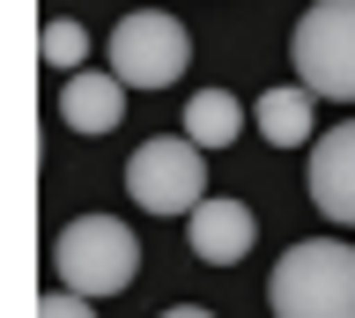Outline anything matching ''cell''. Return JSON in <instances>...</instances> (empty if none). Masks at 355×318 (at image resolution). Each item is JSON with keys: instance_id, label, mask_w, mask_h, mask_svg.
Segmentation results:
<instances>
[{"instance_id": "7", "label": "cell", "mask_w": 355, "mask_h": 318, "mask_svg": "<svg viewBox=\"0 0 355 318\" xmlns=\"http://www.w3.org/2000/svg\"><path fill=\"white\" fill-rule=\"evenodd\" d=\"M311 200H318L326 222L355 229V118H340L333 134H318V148H311Z\"/></svg>"}, {"instance_id": "3", "label": "cell", "mask_w": 355, "mask_h": 318, "mask_svg": "<svg viewBox=\"0 0 355 318\" xmlns=\"http://www.w3.org/2000/svg\"><path fill=\"white\" fill-rule=\"evenodd\" d=\"M288 52H296V74L311 96L355 104V0H311Z\"/></svg>"}, {"instance_id": "10", "label": "cell", "mask_w": 355, "mask_h": 318, "mask_svg": "<svg viewBox=\"0 0 355 318\" xmlns=\"http://www.w3.org/2000/svg\"><path fill=\"white\" fill-rule=\"evenodd\" d=\"M259 134L274 148H304L311 134V89H266L259 96Z\"/></svg>"}, {"instance_id": "8", "label": "cell", "mask_w": 355, "mask_h": 318, "mask_svg": "<svg viewBox=\"0 0 355 318\" xmlns=\"http://www.w3.org/2000/svg\"><path fill=\"white\" fill-rule=\"evenodd\" d=\"M60 118L74 134H111L119 118H126V82L119 74H74L60 96Z\"/></svg>"}, {"instance_id": "4", "label": "cell", "mask_w": 355, "mask_h": 318, "mask_svg": "<svg viewBox=\"0 0 355 318\" xmlns=\"http://www.w3.org/2000/svg\"><path fill=\"white\" fill-rule=\"evenodd\" d=\"M185 60H193V37H185L178 15H163V8L119 15V30H111V74L126 89H171L185 74Z\"/></svg>"}, {"instance_id": "9", "label": "cell", "mask_w": 355, "mask_h": 318, "mask_svg": "<svg viewBox=\"0 0 355 318\" xmlns=\"http://www.w3.org/2000/svg\"><path fill=\"white\" fill-rule=\"evenodd\" d=\"M237 126H244V104L230 89H200L185 104V141L193 148H222V141H237Z\"/></svg>"}, {"instance_id": "11", "label": "cell", "mask_w": 355, "mask_h": 318, "mask_svg": "<svg viewBox=\"0 0 355 318\" xmlns=\"http://www.w3.org/2000/svg\"><path fill=\"white\" fill-rule=\"evenodd\" d=\"M37 52L52 60V67H82V52H89V30L67 15V23H44V37H37Z\"/></svg>"}, {"instance_id": "6", "label": "cell", "mask_w": 355, "mask_h": 318, "mask_svg": "<svg viewBox=\"0 0 355 318\" xmlns=\"http://www.w3.org/2000/svg\"><path fill=\"white\" fill-rule=\"evenodd\" d=\"M252 237H259V215L244 200H200L193 215H185V245H193V259H207V267H237L244 251H252Z\"/></svg>"}, {"instance_id": "12", "label": "cell", "mask_w": 355, "mask_h": 318, "mask_svg": "<svg viewBox=\"0 0 355 318\" xmlns=\"http://www.w3.org/2000/svg\"><path fill=\"white\" fill-rule=\"evenodd\" d=\"M37 318H96V311H89V296H74V289H52V296L37 303Z\"/></svg>"}, {"instance_id": "13", "label": "cell", "mask_w": 355, "mask_h": 318, "mask_svg": "<svg viewBox=\"0 0 355 318\" xmlns=\"http://www.w3.org/2000/svg\"><path fill=\"white\" fill-rule=\"evenodd\" d=\"M163 318H215V311H200V303H178V311H163Z\"/></svg>"}, {"instance_id": "5", "label": "cell", "mask_w": 355, "mask_h": 318, "mask_svg": "<svg viewBox=\"0 0 355 318\" xmlns=\"http://www.w3.org/2000/svg\"><path fill=\"white\" fill-rule=\"evenodd\" d=\"M207 148H193L185 134H163V141H141L126 163V193L133 207H148V215H193L207 200Z\"/></svg>"}, {"instance_id": "1", "label": "cell", "mask_w": 355, "mask_h": 318, "mask_svg": "<svg viewBox=\"0 0 355 318\" xmlns=\"http://www.w3.org/2000/svg\"><path fill=\"white\" fill-rule=\"evenodd\" d=\"M274 318H355V245L340 237H304L282 251L266 281Z\"/></svg>"}, {"instance_id": "2", "label": "cell", "mask_w": 355, "mask_h": 318, "mask_svg": "<svg viewBox=\"0 0 355 318\" xmlns=\"http://www.w3.org/2000/svg\"><path fill=\"white\" fill-rule=\"evenodd\" d=\"M52 267H60V281L74 296H126L133 274H141V237L119 215H82L52 245Z\"/></svg>"}]
</instances>
